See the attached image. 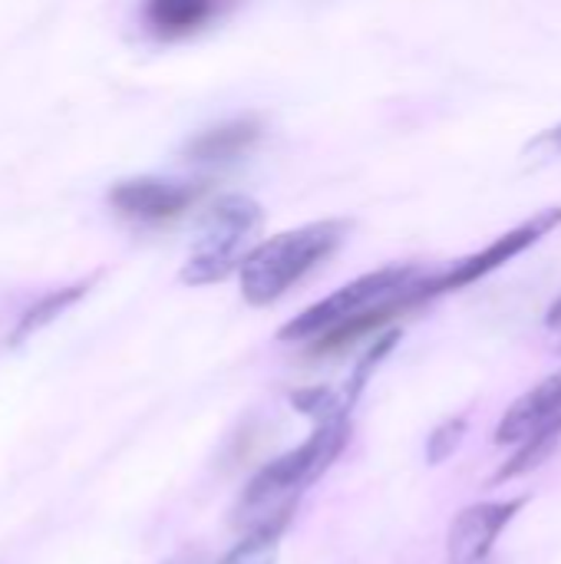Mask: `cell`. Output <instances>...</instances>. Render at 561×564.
<instances>
[{
    "instance_id": "obj_1",
    "label": "cell",
    "mask_w": 561,
    "mask_h": 564,
    "mask_svg": "<svg viewBox=\"0 0 561 564\" xmlns=\"http://www.w3.org/2000/svg\"><path fill=\"white\" fill-rule=\"evenodd\" d=\"M347 440H350V420L321 423L298 449L268 463L238 496L235 525L258 529L278 516H291L301 492L331 469V463L344 453Z\"/></svg>"
},
{
    "instance_id": "obj_2",
    "label": "cell",
    "mask_w": 561,
    "mask_h": 564,
    "mask_svg": "<svg viewBox=\"0 0 561 564\" xmlns=\"http://www.w3.org/2000/svg\"><path fill=\"white\" fill-rule=\"evenodd\" d=\"M347 231H350V221L324 218V221H311V225L281 231L255 245L238 268L245 301L255 307H265L284 297L304 274H311L344 245Z\"/></svg>"
},
{
    "instance_id": "obj_3",
    "label": "cell",
    "mask_w": 561,
    "mask_h": 564,
    "mask_svg": "<svg viewBox=\"0 0 561 564\" xmlns=\"http://www.w3.org/2000/svg\"><path fill=\"white\" fill-rule=\"evenodd\" d=\"M261 225L265 208L255 198L238 192L215 198L195 228V241L179 278L192 288L225 281L231 271L241 268V261L255 248V235L261 231Z\"/></svg>"
},
{
    "instance_id": "obj_4",
    "label": "cell",
    "mask_w": 561,
    "mask_h": 564,
    "mask_svg": "<svg viewBox=\"0 0 561 564\" xmlns=\"http://www.w3.org/2000/svg\"><path fill=\"white\" fill-rule=\"evenodd\" d=\"M417 284H420V268H413V264H390V268L370 271V274L337 288L331 297L301 311L294 321H288L278 330V340H317L321 334H327L380 304H390V301L410 294Z\"/></svg>"
},
{
    "instance_id": "obj_5",
    "label": "cell",
    "mask_w": 561,
    "mask_h": 564,
    "mask_svg": "<svg viewBox=\"0 0 561 564\" xmlns=\"http://www.w3.org/2000/svg\"><path fill=\"white\" fill-rule=\"evenodd\" d=\"M559 225L561 208H546V212L532 215L529 221H522V225H516L513 231L499 235V238H496L493 245H486L483 251H476V254L456 261L450 271L420 281V284H417V294H413L417 304H420V301H430V297H436V294H446V291H460V288L476 284L479 278L499 271L503 264H509L513 258H519L522 251H529L536 241H542V238H546L552 228H559Z\"/></svg>"
},
{
    "instance_id": "obj_6",
    "label": "cell",
    "mask_w": 561,
    "mask_h": 564,
    "mask_svg": "<svg viewBox=\"0 0 561 564\" xmlns=\"http://www.w3.org/2000/svg\"><path fill=\"white\" fill-rule=\"evenodd\" d=\"M205 185L185 182V178H162V175H136L122 178L109 188V208L136 225H165L179 215H185L198 198Z\"/></svg>"
},
{
    "instance_id": "obj_7",
    "label": "cell",
    "mask_w": 561,
    "mask_h": 564,
    "mask_svg": "<svg viewBox=\"0 0 561 564\" xmlns=\"http://www.w3.org/2000/svg\"><path fill=\"white\" fill-rule=\"evenodd\" d=\"M529 496L506 499V502H479L463 509L446 535V562L450 564H486L503 529L522 512Z\"/></svg>"
},
{
    "instance_id": "obj_8",
    "label": "cell",
    "mask_w": 561,
    "mask_h": 564,
    "mask_svg": "<svg viewBox=\"0 0 561 564\" xmlns=\"http://www.w3.org/2000/svg\"><path fill=\"white\" fill-rule=\"evenodd\" d=\"M261 119L258 116H241V119H228L222 126H212L198 135H192L182 149V155L188 162L198 165H225L241 159L245 152L255 149V142L261 139Z\"/></svg>"
},
{
    "instance_id": "obj_9",
    "label": "cell",
    "mask_w": 561,
    "mask_h": 564,
    "mask_svg": "<svg viewBox=\"0 0 561 564\" xmlns=\"http://www.w3.org/2000/svg\"><path fill=\"white\" fill-rule=\"evenodd\" d=\"M561 416V370L546 377L536 390H529L526 397H519L506 416L496 426V443H522L526 436H532L539 426L552 423Z\"/></svg>"
},
{
    "instance_id": "obj_10",
    "label": "cell",
    "mask_w": 561,
    "mask_h": 564,
    "mask_svg": "<svg viewBox=\"0 0 561 564\" xmlns=\"http://www.w3.org/2000/svg\"><path fill=\"white\" fill-rule=\"evenodd\" d=\"M222 13V0H142V23L159 40H185Z\"/></svg>"
},
{
    "instance_id": "obj_11",
    "label": "cell",
    "mask_w": 561,
    "mask_h": 564,
    "mask_svg": "<svg viewBox=\"0 0 561 564\" xmlns=\"http://www.w3.org/2000/svg\"><path fill=\"white\" fill-rule=\"evenodd\" d=\"M89 284H93V281H79V284L60 288V291H53V294H46V297L33 301V304L23 311V317L17 321V327L10 330L7 344H10V347H20V344H23V340H30L36 330L50 327L63 311H69V307L86 294V288H89Z\"/></svg>"
},
{
    "instance_id": "obj_12",
    "label": "cell",
    "mask_w": 561,
    "mask_h": 564,
    "mask_svg": "<svg viewBox=\"0 0 561 564\" xmlns=\"http://www.w3.org/2000/svg\"><path fill=\"white\" fill-rule=\"evenodd\" d=\"M294 512L291 516H278L258 529H248V535L228 549V555L218 564H278V552H281V539L291 525Z\"/></svg>"
},
{
    "instance_id": "obj_13",
    "label": "cell",
    "mask_w": 561,
    "mask_h": 564,
    "mask_svg": "<svg viewBox=\"0 0 561 564\" xmlns=\"http://www.w3.org/2000/svg\"><path fill=\"white\" fill-rule=\"evenodd\" d=\"M561 443V416L559 420H552V423H546V426H539L532 436H526L522 443H519V449H516V456L493 476V482L499 486V482H513V479H519V476H526V473H532V469H539L555 449H559Z\"/></svg>"
},
{
    "instance_id": "obj_14",
    "label": "cell",
    "mask_w": 561,
    "mask_h": 564,
    "mask_svg": "<svg viewBox=\"0 0 561 564\" xmlns=\"http://www.w3.org/2000/svg\"><path fill=\"white\" fill-rule=\"evenodd\" d=\"M463 436H466V416H453V420L440 423V426L427 436V459H430L433 466L446 463V459L460 449Z\"/></svg>"
},
{
    "instance_id": "obj_15",
    "label": "cell",
    "mask_w": 561,
    "mask_h": 564,
    "mask_svg": "<svg viewBox=\"0 0 561 564\" xmlns=\"http://www.w3.org/2000/svg\"><path fill=\"white\" fill-rule=\"evenodd\" d=\"M532 149H549V152H561V122L555 129H549V132H542L536 142H532Z\"/></svg>"
},
{
    "instance_id": "obj_16",
    "label": "cell",
    "mask_w": 561,
    "mask_h": 564,
    "mask_svg": "<svg viewBox=\"0 0 561 564\" xmlns=\"http://www.w3.org/2000/svg\"><path fill=\"white\" fill-rule=\"evenodd\" d=\"M546 321H549V327H561V297L552 304V311H549V317H546Z\"/></svg>"
}]
</instances>
